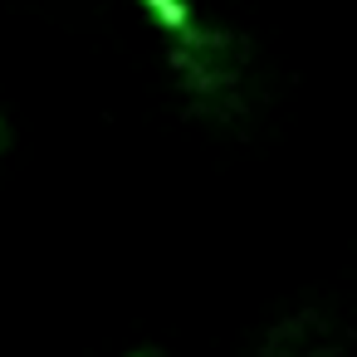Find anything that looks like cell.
Segmentation results:
<instances>
[{
    "label": "cell",
    "mask_w": 357,
    "mask_h": 357,
    "mask_svg": "<svg viewBox=\"0 0 357 357\" xmlns=\"http://www.w3.org/2000/svg\"><path fill=\"white\" fill-rule=\"evenodd\" d=\"M167 69L201 123H235L250 103V50L225 25L196 20L191 30L172 35Z\"/></svg>",
    "instance_id": "cell-1"
},
{
    "label": "cell",
    "mask_w": 357,
    "mask_h": 357,
    "mask_svg": "<svg viewBox=\"0 0 357 357\" xmlns=\"http://www.w3.org/2000/svg\"><path fill=\"white\" fill-rule=\"evenodd\" d=\"M128 357H152V352H128Z\"/></svg>",
    "instance_id": "cell-4"
},
{
    "label": "cell",
    "mask_w": 357,
    "mask_h": 357,
    "mask_svg": "<svg viewBox=\"0 0 357 357\" xmlns=\"http://www.w3.org/2000/svg\"><path fill=\"white\" fill-rule=\"evenodd\" d=\"M142 6H147L152 25H157V30H162L167 40L196 25V15H191V0H142Z\"/></svg>",
    "instance_id": "cell-3"
},
{
    "label": "cell",
    "mask_w": 357,
    "mask_h": 357,
    "mask_svg": "<svg viewBox=\"0 0 357 357\" xmlns=\"http://www.w3.org/2000/svg\"><path fill=\"white\" fill-rule=\"evenodd\" d=\"M342 352H347L342 328L323 308H289L259 337V357H342Z\"/></svg>",
    "instance_id": "cell-2"
}]
</instances>
